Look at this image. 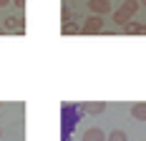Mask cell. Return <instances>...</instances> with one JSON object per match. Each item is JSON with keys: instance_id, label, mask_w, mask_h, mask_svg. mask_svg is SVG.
<instances>
[{"instance_id": "cell-15", "label": "cell", "mask_w": 146, "mask_h": 141, "mask_svg": "<svg viewBox=\"0 0 146 141\" xmlns=\"http://www.w3.org/2000/svg\"><path fill=\"white\" fill-rule=\"evenodd\" d=\"M8 3H10V0H0V8H5V5H8Z\"/></svg>"}, {"instance_id": "cell-7", "label": "cell", "mask_w": 146, "mask_h": 141, "mask_svg": "<svg viewBox=\"0 0 146 141\" xmlns=\"http://www.w3.org/2000/svg\"><path fill=\"white\" fill-rule=\"evenodd\" d=\"M83 141H106V131L98 126H91L83 131Z\"/></svg>"}, {"instance_id": "cell-13", "label": "cell", "mask_w": 146, "mask_h": 141, "mask_svg": "<svg viewBox=\"0 0 146 141\" xmlns=\"http://www.w3.org/2000/svg\"><path fill=\"white\" fill-rule=\"evenodd\" d=\"M60 18H63V23H68V20H71V10H68V8H63V13H60Z\"/></svg>"}, {"instance_id": "cell-8", "label": "cell", "mask_w": 146, "mask_h": 141, "mask_svg": "<svg viewBox=\"0 0 146 141\" xmlns=\"http://www.w3.org/2000/svg\"><path fill=\"white\" fill-rule=\"evenodd\" d=\"M139 5H141L139 0H123L118 10H121L123 15H129V18H133V15H136V10H139Z\"/></svg>"}, {"instance_id": "cell-14", "label": "cell", "mask_w": 146, "mask_h": 141, "mask_svg": "<svg viewBox=\"0 0 146 141\" xmlns=\"http://www.w3.org/2000/svg\"><path fill=\"white\" fill-rule=\"evenodd\" d=\"M10 3H13L15 8H25V0H10Z\"/></svg>"}, {"instance_id": "cell-17", "label": "cell", "mask_w": 146, "mask_h": 141, "mask_svg": "<svg viewBox=\"0 0 146 141\" xmlns=\"http://www.w3.org/2000/svg\"><path fill=\"white\" fill-rule=\"evenodd\" d=\"M139 3H144V5H146V0H139Z\"/></svg>"}, {"instance_id": "cell-19", "label": "cell", "mask_w": 146, "mask_h": 141, "mask_svg": "<svg viewBox=\"0 0 146 141\" xmlns=\"http://www.w3.org/2000/svg\"><path fill=\"white\" fill-rule=\"evenodd\" d=\"M0 136H3V131H0Z\"/></svg>"}, {"instance_id": "cell-9", "label": "cell", "mask_w": 146, "mask_h": 141, "mask_svg": "<svg viewBox=\"0 0 146 141\" xmlns=\"http://www.w3.org/2000/svg\"><path fill=\"white\" fill-rule=\"evenodd\" d=\"M131 116L136 118V121H146V101L133 103V106H131Z\"/></svg>"}, {"instance_id": "cell-10", "label": "cell", "mask_w": 146, "mask_h": 141, "mask_svg": "<svg viewBox=\"0 0 146 141\" xmlns=\"http://www.w3.org/2000/svg\"><path fill=\"white\" fill-rule=\"evenodd\" d=\"M63 35H78V33H81V25H78V23H73V20H68V23H63Z\"/></svg>"}, {"instance_id": "cell-11", "label": "cell", "mask_w": 146, "mask_h": 141, "mask_svg": "<svg viewBox=\"0 0 146 141\" xmlns=\"http://www.w3.org/2000/svg\"><path fill=\"white\" fill-rule=\"evenodd\" d=\"M106 141H129V134L121 131V128H113V131L106 136Z\"/></svg>"}, {"instance_id": "cell-12", "label": "cell", "mask_w": 146, "mask_h": 141, "mask_svg": "<svg viewBox=\"0 0 146 141\" xmlns=\"http://www.w3.org/2000/svg\"><path fill=\"white\" fill-rule=\"evenodd\" d=\"M129 20H131V18H129V15H123L121 10H116V13H113V23H116L118 28H123V25H126Z\"/></svg>"}, {"instance_id": "cell-3", "label": "cell", "mask_w": 146, "mask_h": 141, "mask_svg": "<svg viewBox=\"0 0 146 141\" xmlns=\"http://www.w3.org/2000/svg\"><path fill=\"white\" fill-rule=\"evenodd\" d=\"M88 10L91 15H108L111 13V0H88Z\"/></svg>"}, {"instance_id": "cell-4", "label": "cell", "mask_w": 146, "mask_h": 141, "mask_svg": "<svg viewBox=\"0 0 146 141\" xmlns=\"http://www.w3.org/2000/svg\"><path fill=\"white\" fill-rule=\"evenodd\" d=\"M3 30H13V33H18V35H23V33H25L23 18H20V15H8L5 23H3Z\"/></svg>"}, {"instance_id": "cell-16", "label": "cell", "mask_w": 146, "mask_h": 141, "mask_svg": "<svg viewBox=\"0 0 146 141\" xmlns=\"http://www.w3.org/2000/svg\"><path fill=\"white\" fill-rule=\"evenodd\" d=\"M3 33H5V30H3V25H0V35H3Z\"/></svg>"}, {"instance_id": "cell-5", "label": "cell", "mask_w": 146, "mask_h": 141, "mask_svg": "<svg viewBox=\"0 0 146 141\" xmlns=\"http://www.w3.org/2000/svg\"><path fill=\"white\" fill-rule=\"evenodd\" d=\"M103 111H106L103 101H86V103H81V113H88V116H98Z\"/></svg>"}, {"instance_id": "cell-18", "label": "cell", "mask_w": 146, "mask_h": 141, "mask_svg": "<svg viewBox=\"0 0 146 141\" xmlns=\"http://www.w3.org/2000/svg\"><path fill=\"white\" fill-rule=\"evenodd\" d=\"M0 108H3V103H0Z\"/></svg>"}, {"instance_id": "cell-6", "label": "cell", "mask_w": 146, "mask_h": 141, "mask_svg": "<svg viewBox=\"0 0 146 141\" xmlns=\"http://www.w3.org/2000/svg\"><path fill=\"white\" fill-rule=\"evenodd\" d=\"M123 33H126V35H146V23L129 20V23L123 25Z\"/></svg>"}, {"instance_id": "cell-2", "label": "cell", "mask_w": 146, "mask_h": 141, "mask_svg": "<svg viewBox=\"0 0 146 141\" xmlns=\"http://www.w3.org/2000/svg\"><path fill=\"white\" fill-rule=\"evenodd\" d=\"M81 33L86 35H96V33H103V18L101 15H88L81 25Z\"/></svg>"}, {"instance_id": "cell-1", "label": "cell", "mask_w": 146, "mask_h": 141, "mask_svg": "<svg viewBox=\"0 0 146 141\" xmlns=\"http://www.w3.org/2000/svg\"><path fill=\"white\" fill-rule=\"evenodd\" d=\"M78 116H81V106L76 103H66L60 108V118H63V141H71V131L78 124Z\"/></svg>"}]
</instances>
